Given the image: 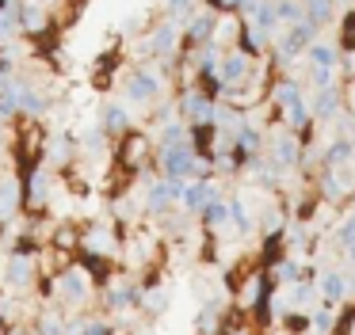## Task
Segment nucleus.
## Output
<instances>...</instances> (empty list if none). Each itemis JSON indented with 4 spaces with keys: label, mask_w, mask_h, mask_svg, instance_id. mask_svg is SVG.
Segmentation results:
<instances>
[{
    "label": "nucleus",
    "mask_w": 355,
    "mask_h": 335,
    "mask_svg": "<svg viewBox=\"0 0 355 335\" xmlns=\"http://www.w3.org/2000/svg\"><path fill=\"white\" fill-rule=\"evenodd\" d=\"M329 84H340V69H332V65H306V88L309 91L329 88Z\"/></svg>",
    "instance_id": "nucleus-26"
},
{
    "label": "nucleus",
    "mask_w": 355,
    "mask_h": 335,
    "mask_svg": "<svg viewBox=\"0 0 355 335\" xmlns=\"http://www.w3.org/2000/svg\"><path fill=\"white\" fill-rule=\"evenodd\" d=\"M96 122L107 129V137H123L134 129V111L126 99H103L100 111H96Z\"/></svg>",
    "instance_id": "nucleus-10"
},
{
    "label": "nucleus",
    "mask_w": 355,
    "mask_h": 335,
    "mask_svg": "<svg viewBox=\"0 0 355 335\" xmlns=\"http://www.w3.org/2000/svg\"><path fill=\"white\" fill-rule=\"evenodd\" d=\"M157 8H161V15H168V19L187 23L202 8V0H157Z\"/></svg>",
    "instance_id": "nucleus-25"
},
{
    "label": "nucleus",
    "mask_w": 355,
    "mask_h": 335,
    "mask_svg": "<svg viewBox=\"0 0 355 335\" xmlns=\"http://www.w3.org/2000/svg\"><path fill=\"white\" fill-rule=\"evenodd\" d=\"M214 27H218V8L202 4L199 12L184 23V46H191V50H195V46L214 42Z\"/></svg>",
    "instance_id": "nucleus-12"
},
{
    "label": "nucleus",
    "mask_w": 355,
    "mask_h": 335,
    "mask_svg": "<svg viewBox=\"0 0 355 335\" xmlns=\"http://www.w3.org/2000/svg\"><path fill=\"white\" fill-rule=\"evenodd\" d=\"M241 30H245V19H241V12H218L214 42L222 46V50H230V46L241 42Z\"/></svg>",
    "instance_id": "nucleus-19"
},
{
    "label": "nucleus",
    "mask_w": 355,
    "mask_h": 335,
    "mask_svg": "<svg viewBox=\"0 0 355 335\" xmlns=\"http://www.w3.org/2000/svg\"><path fill=\"white\" fill-rule=\"evenodd\" d=\"M126 255H130V263H134V266H138V263H149V259L157 255V244L149 240V236H134L130 248H126Z\"/></svg>",
    "instance_id": "nucleus-32"
},
{
    "label": "nucleus",
    "mask_w": 355,
    "mask_h": 335,
    "mask_svg": "<svg viewBox=\"0 0 355 335\" xmlns=\"http://www.w3.org/2000/svg\"><path fill=\"white\" fill-rule=\"evenodd\" d=\"M336 244L340 248H352L355 244V213H344V221L336 225Z\"/></svg>",
    "instance_id": "nucleus-37"
},
{
    "label": "nucleus",
    "mask_w": 355,
    "mask_h": 335,
    "mask_svg": "<svg viewBox=\"0 0 355 335\" xmlns=\"http://www.w3.org/2000/svg\"><path fill=\"white\" fill-rule=\"evenodd\" d=\"M146 38H149V50H153V61L172 76L176 57H180V50H184V23L168 19V15H157L146 27Z\"/></svg>",
    "instance_id": "nucleus-2"
},
{
    "label": "nucleus",
    "mask_w": 355,
    "mask_h": 335,
    "mask_svg": "<svg viewBox=\"0 0 355 335\" xmlns=\"http://www.w3.org/2000/svg\"><path fill=\"white\" fill-rule=\"evenodd\" d=\"M344 111L355 118V76H352V80H344Z\"/></svg>",
    "instance_id": "nucleus-39"
},
{
    "label": "nucleus",
    "mask_w": 355,
    "mask_h": 335,
    "mask_svg": "<svg viewBox=\"0 0 355 335\" xmlns=\"http://www.w3.org/2000/svg\"><path fill=\"white\" fill-rule=\"evenodd\" d=\"M302 149H306L302 134H294V129H286V126L268 129V156L275 160L279 172H291V168H298V164H302Z\"/></svg>",
    "instance_id": "nucleus-4"
},
{
    "label": "nucleus",
    "mask_w": 355,
    "mask_h": 335,
    "mask_svg": "<svg viewBox=\"0 0 355 335\" xmlns=\"http://www.w3.org/2000/svg\"><path fill=\"white\" fill-rule=\"evenodd\" d=\"M54 248H58V251H73V248H80V233H77L73 225H62V228L54 233Z\"/></svg>",
    "instance_id": "nucleus-36"
},
{
    "label": "nucleus",
    "mask_w": 355,
    "mask_h": 335,
    "mask_svg": "<svg viewBox=\"0 0 355 335\" xmlns=\"http://www.w3.org/2000/svg\"><path fill=\"white\" fill-rule=\"evenodd\" d=\"M54 293L62 297L65 305H85L88 293H92L88 271H85V266H65V271L54 278Z\"/></svg>",
    "instance_id": "nucleus-9"
},
{
    "label": "nucleus",
    "mask_w": 355,
    "mask_h": 335,
    "mask_svg": "<svg viewBox=\"0 0 355 335\" xmlns=\"http://www.w3.org/2000/svg\"><path fill=\"white\" fill-rule=\"evenodd\" d=\"M340 335H355V312L347 316V324H344V332H340Z\"/></svg>",
    "instance_id": "nucleus-41"
},
{
    "label": "nucleus",
    "mask_w": 355,
    "mask_h": 335,
    "mask_svg": "<svg viewBox=\"0 0 355 335\" xmlns=\"http://www.w3.org/2000/svg\"><path fill=\"white\" fill-rule=\"evenodd\" d=\"M347 251V259H352V263H355V244H352V248H344Z\"/></svg>",
    "instance_id": "nucleus-44"
},
{
    "label": "nucleus",
    "mask_w": 355,
    "mask_h": 335,
    "mask_svg": "<svg viewBox=\"0 0 355 335\" xmlns=\"http://www.w3.org/2000/svg\"><path fill=\"white\" fill-rule=\"evenodd\" d=\"M141 309H146L149 316H161V312L168 309V289H164V286H149L146 293H141Z\"/></svg>",
    "instance_id": "nucleus-30"
},
{
    "label": "nucleus",
    "mask_w": 355,
    "mask_h": 335,
    "mask_svg": "<svg viewBox=\"0 0 355 335\" xmlns=\"http://www.w3.org/2000/svg\"><path fill=\"white\" fill-rule=\"evenodd\" d=\"M355 164V141L352 134H336L324 141V168H352Z\"/></svg>",
    "instance_id": "nucleus-16"
},
{
    "label": "nucleus",
    "mask_w": 355,
    "mask_h": 335,
    "mask_svg": "<svg viewBox=\"0 0 355 335\" xmlns=\"http://www.w3.org/2000/svg\"><path fill=\"white\" fill-rule=\"evenodd\" d=\"M210 8H218V12H241L245 0H210Z\"/></svg>",
    "instance_id": "nucleus-40"
},
{
    "label": "nucleus",
    "mask_w": 355,
    "mask_h": 335,
    "mask_svg": "<svg viewBox=\"0 0 355 335\" xmlns=\"http://www.w3.org/2000/svg\"><path fill=\"white\" fill-rule=\"evenodd\" d=\"M260 297H263V274L252 271L245 278V286L237 289V309H256V305H263Z\"/></svg>",
    "instance_id": "nucleus-24"
},
{
    "label": "nucleus",
    "mask_w": 355,
    "mask_h": 335,
    "mask_svg": "<svg viewBox=\"0 0 355 335\" xmlns=\"http://www.w3.org/2000/svg\"><path fill=\"white\" fill-rule=\"evenodd\" d=\"M199 221H202L207 228H222L225 221H230V202H225V198L207 202V206H202V213H199Z\"/></svg>",
    "instance_id": "nucleus-28"
},
{
    "label": "nucleus",
    "mask_w": 355,
    "mask_h": 335,
    "mask_svg": "<svg viewBox=\"0 0 355 335\" xmlns=\"http://www.w3.org/2000/svg\"><path fill=\"white\" fill-rule=\"evenodd\" d=\"M42 152H46V160H50V168H65L73 156H77V134H69V129H62V126H54V129H46V141H42Z\"/></svg>",
    "instance_id": "nucleus-11"
},
{
    "label": "nucleus",
    "mask_w": 355,
    "mask_h": 335,
    "mask_svg": "<svg viewBox=\"0 0 355 335\" xmlns=\"http://www.w3.org/2000/svg\"><path fill=\"white\" fill-rule=\"evenodd\" d=\"M260 228H263L268 236H279V228H283V210H279V206L260 210Z\"/></svg>",
    "instance_id": "nucleus-35"
},
{
    "label": "nucleus",
    "mask_w": 355,
    "mask_h": 335,
    "mask_svg": "<svg viewBox=\"0 0 355 335\" xmlns=\"http://www.w3.org/2000/svg\"><path fill=\"white\" fill-rule=\"evenodd\" d=\"M39 335H69V324L62 320V312H42L39 316Z\"/></svg>",
    "instance_id": "nucleus-33"
},
{
    "label": "nucleus",
    "mask_w": 355,
    "mask_h": 335,
    "mask_svg": "<svg viewBox=\"0 0 355 335\" xmlns=\"http://www.w3.org/2000/svg\"><path fill=\"white\" fill-rule=\"evenodd\" d=\"M347 282H352V293H355V274H352V278H347Z\"/></svg>",
    "instance_id": "nucleus-45"
},
{
    "label": "nucleus",
    "mask_w": 355,
    "mask_h": 335,
    "mask_svg": "<svg viewBox=\"0 0 355 335\" xmlns=\"http://www.w3.org/2000/svg\"><path fill=\"white\" fill-rule=\"evenodd\" d=\"M195 145H157L153 152V164L164 179H191V168H195Z\"/></svg>",
    "instance_id": "nucleus-3"
},
{
    "label": "nucleus",
    "mask_w": 355,
    "mask_h": 335,
    "mask_svg": "<svg viewBox=\"0 0 355 335\" xmlns=\"http://www.w3.org/2000/svg\"><path fill=\"white\" fill-rule=\"evenodd\" d=\"M332 324H336V305L324 301L321 309L309 312V335H329V332H332Z\"/></svg>",
    "instance_id": "nucleus-27"
},
{
    "label": "nucleus",
    "mask_w": 355,
    "mask_h": 335,
    "mask_svg": "<svg viewBox=\"0 0 355 335\" xmlns=\"http://www.w3.org/2000/svg\"><path fill=\"white\" fill-rule=\"evenodd\" d=\"M19 202H24V183H19V175H0V221H8L12 213L19 210Z\"/></svg>",
    "instance_id": "nucleus-18"
},
{
    "label": "nucleus",
    "mask_w": 355,
    "mask_h": 335,
    "mask_svg": "<svg viewBox=\"0 0 355 335\" xmlns=\"http://www.w3.org/2000/svg\"><path fill=\"white\" fill-rule=\"evenodd\" d=\"M80 248L92 259H111L119 251V236H115V228H107V225H92L88 233H80Z\"/></svg>",
    "instance_id": "nucleus-14"
},
{
    "label": "nucleus",
    "mask_w": 355,
    "mask_h": 335,
    "mask_svg": "<svg viewBox=\"0 0 355 335\" xmlns=\"http://www.w3.org/2000/svg\"><path fill=\"white\" fill-rule=\"evenodd\" d=\"M340 4V12H355V0H336Z\"/></svg>",
    "instance_id": "nucleus-43"
},
{
    "label": "nucleus",
    "mask_w": 355,
    "mask_h": 335,
    "mask_svg": "<svg viewBox=\"0 0 355 335\" xmlns=\"http://www.w3.org/2000/svg\"><path fill=\"white\" fill-rule=\"evenodd\" d=\"M4 335H31V332H27L24 324H16V327H8V332H4Z\"/></svg>",
    "instance_id": "nucleus-42"
},
{
    "label": "nucleus",
    "mask_w": 355,
    "mask_h": 335,
    "mask_svg": "<svg viewBox=\"0 0 355 335\" xmlns=\"http://www.w3.org/2000/svg\"><path fill=\"white\" fill-rule=\"evenodd\" d=\"M321 194H324V202H340V198H347L355 190V183H352V172L347 168H324L321 172Z\"/></svg>",
    "instance_id": "nucleus-15"
},
{
    "label": "nucleus",
    "mask_w": 355,
    "mask_h": 335,
    "mask_svg": "<svg viewBox=\"0 0 355 335\" xmlns=\"http://www.w3.org/2000/svg\"><path fill=\"white\" fill-rule=\"evenodd\" d=\"M302 4H306V19L309 23H317V27H332V23H340V4L336 0H302Z\"/></svg>",
    "instance_id": "nucleus-20"
},
{
    "label": "nucleus",
    "mask_w": 355,
    "mask_h": 335,
    "mask_svg": "<svg viewBox=\"0 0 355 335\" xmlns=\"http://www.w3.org/2000/svg\"><path fill=\"white\" fill-rule=\"evenodd\" d=\"M80 335H115V332H111L103 320H85V324H80Z\"/></svg>",
    "instance_id": "nucleus-38"
},
{
    "label": "nucleus",
    "mask_w": 355,
    "mask_h": 335,
    "mask_svg": "<svg viewBox=\"0 0 355 335\" xmlns=\"http://www.w3.org/2000/svg\"><path fill=\"white\" fill-rule=\"evenodd\" d=\"M275 12L283 27H294V23H306V4L302 0H275Z\"/></svg>",
    "instance_id": "nucleus-29"
},
{
    "label": "nucleus",
    "mask_w": 355,
    "mask_h": 335,
    "mask_svg": "<svg viewBox=\"0 0 355 335\" xmlns=\"http://www.w3.org/2000/svg\"><path fill=\"white\" fill-rule=\"evenodd\" d=\"M222 46L218 42H207V46H195V65H199V80L207 76H218V65H222Z\"/></svg>",
    "instance_id": "nucleus-22"
},
{
    "label": "nucleus",
    "mask_w": 355,
    "mask_h": 335,
    "mask_svg": "<svg viewBox=\"0 0 355 335\" xmlns=\"http://www.w3.org/2000/svg\"><path fill=\"white\" fill-rule=\"evenodd\" d=\"M317 293H321L329 305H340L347 293H352V282H347L344 271H324L321 278H317Z\"/></svg>",
    "instance_id": "nucleus-17"
},
{
    "label": "nucleus",
    "mask_w": 355,
    "mask_h": 335,
    "mask_svg": "<svg viewBox=\"0 0 355 335\" xmlns=\"http://www.w3.org/2000/svg\"><path fill=\"white\" fill-rule=\"evenodd\" d=\"M50 190H54V168H50V164H35L31 175H27V183H24V202L39 210V206L50 202Z\"/></svg>",
    "instance_id": "nucleus-13"
},
{
    "label": "nucleus",
    "mask_w": 355,
    "mask_h": 335,
    "mask_svg": "<svg viewBox=\"0 0 355 335\" xmlns=\"http://www.w3.org/2000/svg\"><path fill=\"white\" fill-rule=\"evenodd\" d=\"M153 152H157V141L146 129H130V134L119 137V164H123L126 172H141V168L153 160Z\"/></svg>",
    "instance_id": "nucleus-5"
},
{
    "label": "nucleus",
    "mask_w": 355,
    "mask_h": 335,
    "mask_svg": "<svg viewBox=\"0 0 355 335\" xmlns=\"http://www.w3.org/2000/svg\"><path fill=\"white\" fill-rule=\"evenodd\" d=\"M0 278H4V286L8 289H31L35 286V251H24L16 248L8 259H4V266H0Z\"/></svg>",
    "instance_id": "nucleus-7"
},
{
    "label": "nucleus",
    "mask_w": 355,
    "mask_h": 335,
    "mask_svg": "<svg viewBox=\"0 0 355 335\" xmlns=\"http://www.w3.org/2000/svg\"><path fill=\"white\" fill-rule=\"evenodd\" d=\"M12 38H19V19H16V12L0 8V46L12 42Z\"/></svg>",
    "instance_id": "nucleus-34"
},
{
    "label": "nucleus",
    "mask_w": 355,
    "mask_h": 335,
    "mask_svg": "<svg viewBox=\"0 0 355 335\" xmlns=\"http://www.w3.org/2000/svg\"><path fill=\"white\" fill-rule=\"evenodd\" d=\"M309 111H313V122L324 126V122H336L340 111H344V80L329 84V88L309 91Z\"/></svg>",
    "instance_id": "nucleus-8"
},
{
    "label": "nucleus",
    "mask_w": 355,
    "mask_h": 335,
    "mask_svg": "<svg viewBox=\"0 0 355 335\" xmlns=\"http://www.w3.org/2000/svg\"><path fill=\"white\" fill-rule=\"evenodd\" d=\"M286 301H291V312H313V301H317V286L313 282H294L286 289Z\"/></svg>",
    "instance_id": "nucleus-23"
},
{
    "label": "nucleus",
    "mask_w": 355,
    "mask_h": 335,
    "mask_svg": "<svg viewBox=\"0 0 355 335\" xmlns=\"http://www.w3.org/2000/svg\"><path fill=\"white\" fill-rule=\"evenodd\" d=\"M306 65H340V42L336 38H317L313 46L306 50Z\"/></svg>",
    "instance_id": "nucleus-21"
},
{
    "label": "nucleus",
    "mask_w": 355,
    "mask_h": 335,
    "mask_svg": "<svg viewBox=\"0 0 355 335\" xmlns=\"http://www.w3.org/2000/svg\"><path fill=\"white\" fill-rule=\"evenodd\" d=\"M115 88H119V99L130 103V111L153 114V107L164 103V99H168V88H176V84H172V76L164 73L157 61H141V65L130 61V65L119 73Z\"/></svg>",
    "instance_id": "nucleus-1"
},
{
    "label": "nucleus",
    "mask_w": 355,
    "mask_h": 335,
    "mask_svg": "<svg viewBox=\"0 0 355 335\" xmlns=\"http://www.w3.org/2000/svg\"><path fill=\"white\" fill-rule=\"evenodd\" d=\"M202 4H210V0H202Z\"/></svg>",
    "instance_id": "nucleus-46"
},
{
    "label": "nucleus",
    "mask_w": 355,
    "mask_h": 335,
    "mask_svg": "<svg viewBox=\"0 0 355 335\" xmlns=\"http://www.w3.org/2000/svg\"><path fill=\"white\" fill-rule=\"evenodd\" d=\"M252 65H256L252 53L241 50V46H230V50L222 53V65H218V84H222V88H241V84H248V76H252Z\"/></svg>",
    "instance_id": "nucleus-6"
},
{
    "label": "nucleus",
    "mask_w": 355,
    "mask_h": 335,
    "mask_svg": "<svg viewBox=\"0 0 355 335\" xmlns=\"http://www.w3.org/2000/svg\"><path fill=\"white\" fill-rule=\"evenodd\" d=\"M271 274H275L283 286H294V282L306 278V274H302V263H298V259H279V263L271 266Z\"/></svg>",
    "instance_id": "nucleus-31"
}]
</instances>
